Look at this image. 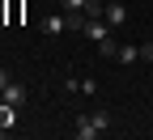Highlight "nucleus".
<instances>
[{"mask_svg":"<svg viewBox=\"0 0 153 140\" xmlns=\"http://www.w3.org/2000/svg\"><path fill=\"white\" fill-rule=\"evenodd\" d=\"M72 132H76V140H94V136H102L98 127H94V119H89V110L72 119Z\"/></svg>","mask_w":153,"mask_h":140,"instance_id":"3","label":"nucleus"},{"mask_svg":"<svg viewBox=\"0 0 153 140\" xmlns=\"http://www.w3.org/2000/svg\"><path fill=\"white\" fill-rule=\"evenodd\" d=\"M0 140H4V127H0Z\"/></svg>","mask_w":153,"mask_h":140,"instance_id":"11","label":"nucleus"},{"mask_svg":"<svg viewBox=\"0 0 153 140\" xmlns=\"http://www.w3.org/2000/svg\"><path fill=\"white\" fill-rule=\"evenodd\" d=\"M115 59H119V64H136V59H140V47H132V43L115 47Z\"/></svg>","mask_w":153,"mask_h":140,"instance_id":"6","label":"nucleus"},{"mask_svg":"<svg viewBox=\"0 0 153 140\" xmlns=\"http://www.w3.org/2000/svg\"><path fill=\"white\" fill-rule=\"evenodd\" d=\"M89 119H94L98 132H111V110H89Z\"/></svg>","mask_w":153,"mask_h":140,"instance_id":"7","label":"nucleus"},{"mask_svg":"<svg viewBox=\"0 0 153 140\" xmlns=\"http://www.w3.org/2000/svg\"><path fill=\"white\" fill-rule=\"evenodd\" d=\"M85 4H89V0H60L64 13H85Z\"/></svg>","mask_w":153,"mask_h":140,"instance_id":"8","label":"nucleus"},{"mask_svg":"<svg viewBox=\"0 0 153 140\" xmlns=\"http://www.w3.org/2000/svg\"><path fill=\"white\" fill-rule=\"evenodd\" d=\"M102 4H106V0H102Z\"/></svg>","mask_w":153,"mask_h":140,"instance_id":"12","label":"nucleus"},{"mask_svg":"<svg viewBox=\"0 0 153 140\" xmlns=\"http://www.w3.org/2000/svg\"><path fill=\"white\" fill-rule=\"evenodd\" d=\"M0 102H9V106H17V102H26V85H22V81H9V89L0 93Z\"/></svg>","mask_w":153,"mask_h":140,"instance_id":"5","label":"nucleus"},{"mask_svg":"<svg viewBox=\"0 0 153 140\" xmlns=\"http://www.w3.org/2000/svg\"><path fill=\"white\" fill-rule=\"evenodd\" d=\"M140 64H153V38H149L145 47H140Z\"/></svg>","mask_w":153,"mask_h":140,"instance_id":"9","label":"nucleus"},{"mask_svg":"<svg viewBox=\"0 0 153 140\" xmlns=\"http://www.w3.org/2000/svg\"><path fill=\"white\" fill-rule=\"evenodd\" d=\"M149 34H153V30H149Z\"/></svg>","mask_w":153,"mask_h":140,"instance_id":"13","label":"nucleus"},{"mask_svg":"<svg viewBox=\"0 0 153 140\" xmlns=\"http://www.w3.org/2000/svg\"><path fill=\"white\" fill-rule=\"evenodd\" d=\"M102 17H106V26H111V30L128 26V9H123V4H115V0H106V4H102Z\"/></svg>","mask_w":153,"mask_h":140,"instance_id":"2","label":"nucleus"},{"mask_svg":"<svg viewBox=\"0 0 153 140\" xmlns=\"http://www.w3.org/2000/svg\"><path fill=\"white\" fill-rule=\"evenodd\" d=\"M85 38H94V43H115V38H111V26H106V17H85V30H81Z\"/></svg>","mask_w":153,"mask_h":140,"instance_id":"1","label":"nucleus"},{"mask_svg":"<svg viewBox=\"0 0 153 140\" xmlns=\"http://www.w3.org/2000/svg\"><path fill=\"white\" fill-rule=\"evenodd\" d=\"M38 26H43V34H60V30H68V13H64V9H60V13H47Z\"/></svg>","mask_w":153,"mask_h":140,"instance_id":"4","label":"nucleus"},{"mask_svg":"<svg viewBox=\"0 0 153 140\" xmlns=\"http://www.w3.org/2000/svg\"><path fill=\"white\" fill-rule=\"evenodd\" d=\"M9 81H13V72H9V68H0V93L9 89Z\"/></svg>","mask_w":153,"mask_h":140,"instance_id":"10","label":"nucleus"}]
</instances>
